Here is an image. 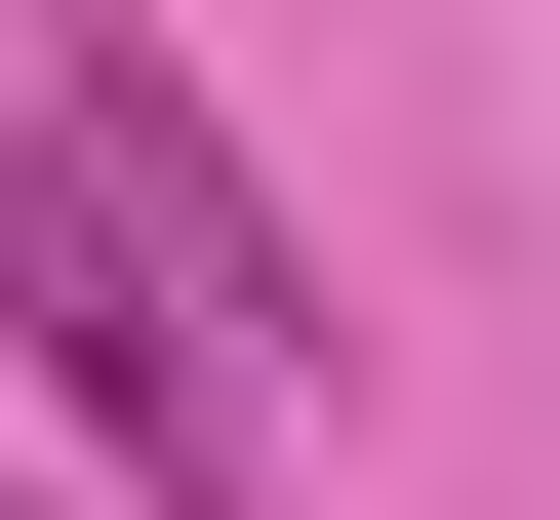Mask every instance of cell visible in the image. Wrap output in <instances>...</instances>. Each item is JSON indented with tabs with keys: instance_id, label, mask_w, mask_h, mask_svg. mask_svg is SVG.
<instances>
[{
	"instance_id": "6da1fadb",
	"label": "cell",
	"mask_w": 560,
	"mask_h": 520,
	"mask_svg": "<svg viewBox=\"0 0 560 520\" xmlns=\"http://www.w3.org/2000/svg\"><path fill=\"white\" fill-rule=\"evenodd\" d=\"M0 360H40V401H81L161 520H241V481H280V360L161 280V200L81 161V81H40V41H0Z\"/></svg>"
},
{
	"instance_id": "7a4b0ae2",
	"label": "cell",
	"mask_w": 560,
	"mask_h": 520,
	"mask_svg": "<svg viewBox=\"0 0 560 520\" xmlns=\"http://www.w3.org/2000/svg\"><path fill=\"white\" fill-rule=\"evenodd\" d=\"M0 41H40V81H81V161L161 200V280H200V321L280 360V401H320V241H280V200H241V120L161 81V0H0Z\"/></svg>"
}]
</instances>
